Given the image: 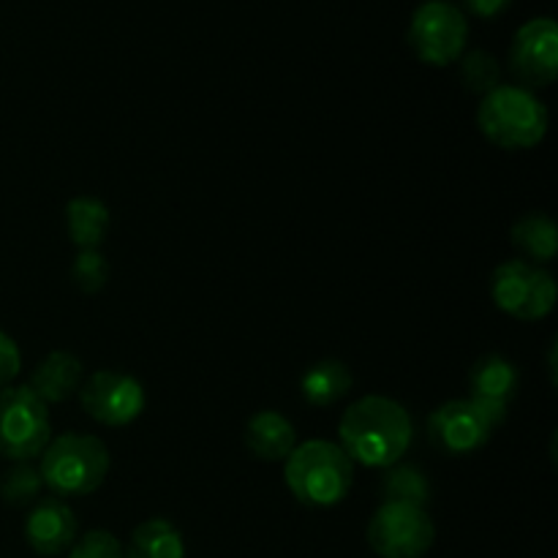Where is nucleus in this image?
Instances as JSON below:
<instances>
[{
  "mask_svg": "<svg viewBox=\"0 0 558 558\" xmlns=\"http://www.w3.org/2000/svg\"><path fill=\"white\" fill-rule=\"evenodd\" d=\"M412 417L398 401L365 396L343 412L338 423L341 450L368 469H390L412 445Z\"/></svg>",
  "mask_w": 558,
  "mask_h": 558,
  "instance_id": "obj_1",
  "label": "nucleus"
},
{
  "mask_svg": "<svg viewBox=\"0 0 558 558\" xmlns=\"http://www.w3.org/2000/svg\"><path fill=\"white\" fill-rule=\"evenodd\" d=\"M283 480L294 499L314 510L341 505L354 485V461L341 445L311 439L294 447L283 461Z\"/></svg>",
  "mask_w": 558,
  "mask_h": 558,
  "instance_id": "obj_2",
  "label": "nucleus"
},
{
  "mask_svg": "<svg viewBox=\"0 0 558 558\" xmlns=\"http://www.w3.org/2000/svg\"><path fill=\"white\" fill-rule=\"evenodd\" d=\"M44 488L58 499H80L104 485L109 474V450L98 436L60 434L38 458Z\"/></svg>",
  "mask_w": 558,
  "mask_h": 558,
  "instance_id": "obj_3",
  "label": "nucleus"
},
{
  "mask_svg": "<svg viewBox=\"0 0 558 558\" xmlns=\"http://www.w3.org/2000/svg\"><path fill=\"white\" fill-rule=\"evenodd\" d=\"M477 125L501 150H529L548 134V109L529 87L499 85L480 101Z\"/></svg>",
  "mask_w": 558,
  "mask_h": 558,
  "instance_id": "obj_4",
  "label": "nucleus"
},
{
  "mask_svg": "<svg viewBox=\"0 0 558 558\" xmlns=\"http://www.w3.org/2000/svg\"><path fill=\"white\" fill-rule=\"evenodd\" d=\"M52 441V423L49 407L31 390L22 387H3L0 390V456L14 463H31L41 458Z\"/></svg>",
  "mask_w": 558,
  "mask_h": 558,
  "instance_id": "obj_5",
  "label": "nucleus"
},
{
  "mask_svg": "<svg viewBox=\"0 0 558 558\" xmlns=\"http://www.w3.org/2000/svg\"><path fill=\"white\" fill-rule=\"evenodd\" d=\"M469 41V22L458 5L447 0H428L409 22V47L423 63L445 69L463 58Z\"/></svg>",
  "mask_w": 558,
  "mask_h": 558,
  "instance_id": "obj_6",
  "label": "nucleus"
},
{
  "mask_svg": "<svg viewBox=\"0 0 558 558\" xmlns=\"http://www.w3.org/2000/svg\"><path fill=\"white\" fill-rule=\"evenodd\" d=\"M490 298H494L496 308L515 319H545L556 308L554 272L529 265L523 259H510L496 267L494 278H490Z\"/></svg>",
  "mask_w": 558,
  "mask_h": 558,
  "instance_id": "obj_7",
  "label": "nucleus"
},
{
  "mask_svg": "<svg viewBox=\"0 0 558 558\" xmlns=\"http://www.w3.org/2000/svg\"><path fill=\"white\" fill-rule=\"evenodd\" d=\"M434 543L436 526L425 507L385 501L368 521V545L381 558H423Z\"/></svg>",
  "mask_w": 558,
  "mask_h": 558,
  "instance_id": "obj_8",
  "label": "nucleus"
},
{
  "mask_svg": "<svg viewBox=\"0 0 558 558\" xmlns=\"http://www.w3.org/2000/svg\"><path fill=\"white\" fill-rule=\"evenodd\" d=\"M80 403L85 414L107 428H123L131 425L145 412V387L140 379L118 371H96L80 387Z\"/></svg>",
  "mask_w": 558,
  "mask_h": 558,
  "instance_id": "obj_9",
  "label": "nucleus"
},
{
  "mask_svg": "<svg viewBox=\"0 0 558 558\" xmlns=\"http://www.w3.org/2000/svg\"><path fill=\"white\" fill-rule=\"evenodd\" d=\"M510 71L529 87H548L558 76V25L537 16L518 27L510 44Z\"/></svg>",
  "mask_w": 558,
  "mask_h": 558,
  "instance_id": "obj_10",
  "label": "nucleus"
},
{
  "mask_svg": "<svg viewBox=\"0 0 558 558\" xmlns=\"http://www.w3.org/2000/svg\"><path fill=\"white\" fill-rule=\"evenodd\" d=\"M494 425L469 398L447 401L428 417V436L447 456H472L483 450L494 436Z\"/></svg>",
  "mask_w": 558,
  "mask_h": 558,
  "instance_id": "obj_11",
  "label": "nucleus"
},
{
  "mask_svg": "<svg viewBox=\"0 0 558 558\" xmlns=\"http://www.w3.org/2000/svg\"><path fill=\"white\" fill-rule=\"evenodd\" d=\"M469 401L477 403L490 425L499 428L518 392V368L501 354H485L469 371Z\"/></svg>",
  "mask_w": 558,
  "mask_h": 558,
  "instance_id": "obj_12",
  "label": "nucleus"
},
{
  "mask_svg": "<svg viewBox=\"0 0 558 558\" xmlns=\"http://www.w3.org/2000/svg\"><path fill=\"white\" fill-rule=\"evenodd\" d=\"M80 537V521L74 510L58 496H49L33 505L31 515L25 521V539L31 550L38 556H60L71 550V545Z\"/></svg>",
  "mask_w": 558,
  "mask_h": 558,
  "instance_id": "obj_13",
  "label": "nucleus"
},
{
  "mask_svg": "<svg viewBox=\"0 0 558 558\" xmlns=\"http://www.w3.org/2000/svg\"><path fill=\"white\" fill-rule=\"evenodd\" d=\"M82 374H85V365L80 357H74L71 352H49L41 363L36 365V371L31 374V390L41 398L44 403H65L69 398H74L82 387Z\"/></svg>",
  "mask_w": 558,
  "mask_h": 558,
  "instance_id": "obj_14",
  "label": "nucleus"
},
{
  "mask_svg": "<svg viewBox=\"0 0 558 558\" xmlns=\"http://www.w3.org/2000/svg\"><path fill=\"white\" fill-rule=\"evenodd\" d=\"M245 447L265 463L287 461L289 452L298 447V430L281 412L262 409L245 423Z\"/></svg>",
  "mask_w": 558,
  "mask_h": 558,
  "instance_id": "obj_15",
  "label": "nucleus"
},
{
  "mask_svg": "<svg viewBox=\"0 0 558 558\" xmlns=\"http://www.w3.org/2000/svg\"><path fill=\"white\" fill-rule=\"evenodd\" d=\"M125 558H185V543L180 529L167 518L142 521L131 532L129 545L123 548Z\"/></svg>",
  "mask_w": 558,
  "mask_h": 558,
  "instance_id": "obj_16",
  "label": "nucleus"
},
{
  "mask_svg": "<svg viewBox=\"0 0 558 558\" xmlns=\"http://www.w3.org/2000/svg\"><path fill=\"white\" fill-rule=\"evenodd\" d=\"M65 227L80 251H98L109 232V207L93 196H74L65 205Z\"/></svg>",
  "mask_w": 558,
  "mask_h": 558,
  "instance_id": "obj_17",
  "label": "nucleus"
},
{
  "mask_svg": "<svg viewBox=\"0 0 558 558\" xmlns=\"http://www.w3.org/2000/svg\"><path fill=\"white\" fill-rule=\"evenodd\" d=\"M352 390V374L341 360H319L300 379V392L311 407H332Z\"/></svg>",
  "mask_w": 558,
  "mask_h": 558,
  "instance_id": "obj_18",
  "label": "nucleus"
},
{
  "mask_svg": "<svg viewBox=\"0 0 558 558\" xmlns=\"http://www.w3.org/2000/svg\"><path fill=\"white\" fill-rule=\"evenodd\" d=\"M510 240L529 259L554 262L558 254V229L548 213H526L510 229Z\"/></svg>",
  "mask_w": 558,
  "mask_h": 558,
  "instance_id": "obj_19",
  "label": "nucleus"
},
{
  "mask_svg": "<svg viewBox=\"0 0 558 558\" xmlns=\"http://www.w3.org/2000/svg\"><path fill=\"white\" fill-rule=\"evenodd\" d=\"M381 494L387 501H401V505L425 507L430 501V483L423 474V469L412 463L390 466V472L381 477Z\"/></svg>",
  "mask_w": 558,
  "mask_h": 558,
  "instance_id": "obj_20",
  "label": "nucleus"
},
{
  "mask_svg": "<svg viewBox=\"0 0 558 558\" xmlns=\"http://www.w3.org/2000/svg\"><path fill=\"white\" fill-rule=\"evenodd\" d=\"M44 490V480L31 463H14L0 480V496L11 507H27L38 499Z\"/></svg>",
  "mask_w": 558,
  "mask_h": 558,
  "instance_id": "obj_21",
  "label": "nucleus"
},
{
  "mask_svg": "<svg viewBox=\"0 0 558 558\" xmlns=\"http://www.w3.org/2000/svg\"><path fill=\"white\" fill-rule=\"evenodd\" d=\"M461 80L466 85V90L480 93V96H488L494 87L501 85V65L485 49H472V52L463 54L461 60Z\"/></svg>",
  "mask_w": 558,
  "mask_h": 558,
  "instance_id": "obj_22",
  "label": "nucleus"
},
{
  "mask_svg": "<svg viewBox=\"0 0 558 558\" xmlns=\"http://www.w3.org/2000/svg\"><path fill=\"white\" fill-rule=\"evenodd\" d=\"M71 281L85 294L101 292L109 281V262L98 251H80L71 265Z\"/></svg>",
  "mask_w": 558,
  "mask_h": 558,
  "instance_id": "obj_23",
  "label": "nucleus"
},
{
  "mask_svg": "<svg viewBox=\"0 0 558 558\" xmlns=\"http://www.w3.org/2000/svg\"><path fill=\"white\" fill-rule=\"evenodd\" d=\"M69 558H125L123 543L107 529H93V532L76 537L71 545Z\"/></svg>",
  "mask_w": 558,
  "mask_h": 558,
  "instance_id": "obj_24",
  "label": "nucleus"
},
{
  "mask_svg": "<svg viewBox=\"0 0 558 558\" xmlns=\"http://www.w3.org/2000/svg\"><path fill=\"white\" fill-rule=\"evenodd\" d=\"M22 371V354H20V347H16V341L11 336H5L3 330H0V390L3 387H9L11 381L16 379V374Z\"/></svg>",
  "mask_w": 558,
  "mask_h": 558,
  "instance_id": "obj_25",
  "label": "nucleus"
},
{
  "mask_svg": "<svg viewBox=\"0 0 558 558\" xmlns=\"http://www.w3.org/2000/svg\"><path fill=\"white\" fill-rule=\"evenodd\" d=\"M466 3V9L472 11L474 16H480V20H494V16L505 14L507 9H510L512 0H463Z\"/></svg>",
  "mask_w": 558,
  "mask_h": 558,
  "instance_id": "obj_26",
  "label": "nucleus"
},
{
  "mask_svg": "<svg viewBox=\"0 0 558 558\" xmlns=\"http://www.w3.org/2000/svg\"><path fill=\"white\" fill-rule=\"evenodd\" d=\"M548 365H550V381H554L556 385V341L550 343V360H548Z\"/></svg>",
  "mask_w": 558,
  "mask_h": 558,
  "instance_id": "obj_27",
  "label": "nucleus"
}]
</instances>
